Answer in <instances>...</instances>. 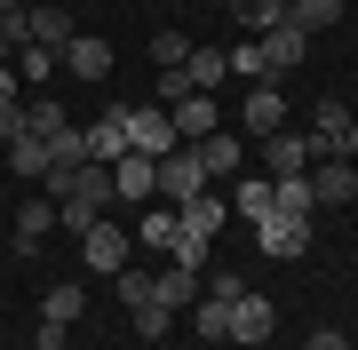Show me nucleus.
<instances>
[{
  "label": "nucleus",
  "mask_w": 358,
  "mask_h": 350,
  "mask_svg": "<svg viewBox=\"0 0 358 350\" xmlns=\"http://www.w3.org/2000/svg\"><path fill=\"white\" fill-rule=\"evenodd\" d=\"M310 239H319V215H279V207H271V215L255 223V247H263V255H279V263H294Z\"/></svg>",
  "instance_id": "f257e3e1"
},
{
  "label": "nucleus",
  "mask_w": 358,
  "mask_h": 350,
  "mask_svg": "<svg viewBox=\"0 0 358 350\" xmlns=\"http://www.w3.org/2000/svg\"><path fill=\"white\" fill-rule=\"evenodd\" d=\"M199 191H207V168H199V152H192V143H176V152L159 159V191H152V199L183 207V199H199Z\"/></svg>",
  "instance_id": "f03ea898"
},
{
  "label": "nucleus",
  "mask_w": 358,
  "mask_h": 350,
  "mask_svg": "<svg viewBox=\"0 0 358 350\" xmlns=\"http://www.w3.org/2000/svg\"><path fill=\"white\" fill-rule=\"evenodd\" d=\"M120 119H128V152H143V159H167V152H176V119H167L159 104H143V112H128V104H120Z\"/></svg>",
  "instance_id": "7ed1b4c3"
},
{
  "label": "nucleus",
  "mask_w": 358,
  "mask_h": 350,
  "mask_svg": "<svg viewBox=\"0 0 358 350\" xmlns=\"http://www.w3.org/2000/svg\"><path fill=\"white\" fill-rule=\"evenodd\" d=\"M152 191H159V159L120 152L112 159V199H120V207H152Z\"/></svg>",
  "instance_id": "20e7f679"
},
{
  "label": "nucleus",
  "mask_w": 358,
  "mask_h": 350,
  "mask_svg": "<svg viewBox=\"0 0 358 350\" xmlns=\"http://www.w3.org/2000/svg\"><path fill=\"white\" fill-rule=\"evenodd\" d=\"M223 223H231V199L207 183L199 199H183V207H176V239H207V247H215V231H223Z\"/></svg>",
  "instance_id": "39448f33"
},
{
  "label": "nucleus",
  "mask_w": 358,
  "mask_h": 350,
  "mask_svg": "<svg viewBox=\"0 0 358 350\" xmlns=\"http://www.w3.org/2000/svg\"><path fill=\"white\" fill-rule=\"evenodd\" d=\"M255 40H263V72H271V80H287V72L310 56V32H303V24H287V16H279L271 32H255Z\"/></svg>",
  "instance_id": "423d86ee"
},
{
  "label": "nucleus",
  "mask_w": 358,
  "mask_h": 350,
  "mask_svg": "<svg viewBox=\"0 0 358 350\" xmlns=\"http://www.w3.org/2000/svg\"><path fill=\"white\" fill-rule=\"evenodd\" d=\"M239 119H247V136H279L287 128V96H279V80H255V88H247V104H239Z\"/></svg>",
  "instance_id": "0eeeda50"
},
{
  "label": "nucleus",
  "mask_w": 358,
  "mask_h": 350,
  "mask_svg": "<svg viewBox=\"0 0 358 350\" xmlns=\"http://www.w3.org/2000/svg\"><path fill=\"white\" fill-rule=\"evenodd\" d=\"M80 255H88V271H112V279H120V271H128V231L103 215L96 231H80Z\"/></svg>",
  "instance_id": "6e6552de"
},
{
  "label": "nucleus",
  "mask_w": 358,
  "mask_h": 350,
  "mask_svg": "<svg viewBox=\"0 0 358 350\" xmlns=\"http://www.w3.org/2000/svg\"><path fill=\"white\" fill-rule=\"evenodd\" d=\"M310 168H319V175H310V191H319V207H350V199H358V168H350L343 152L310 159Z\"/></svg>",
  "instance_id": "1a4fd4ad"
},
{
  "label": "nucleus",
  "mask_w": 358,
  "mask_h": 350,
  "mask_svg": "<svg viewBox=\"0 0 358 350\" xmlns=\"http://www.w3.org/2000/svg\"><path fill=\"white\" fill-rule=\"evenodd\" d=\"M192 152H199V168H207V183H223V175L239 183V168H247V143L231 136V128H215V136H199Z\"/></svg>",
  "instance_id": "9d476101"
},
{
  "label": "nucleus",
  "mask_w": 358,
  "mask_h": 350,
  "mask_svg": "<svg viewBox=\"0 0 358 350\" xmlns=\"http://www.w3.org/2000/svg\"><path fill=\"white\" fill-rule=\"evenodd\" d=\"M64 72H72V80H88V88H96V80H112V40L72 32V40H64Z\"/></svg>",
  "instance_id": "9b49d317"
},
{
  "label": "nucleus",
  "mask_w": 358,
  "mask_h": 350,
  "mask_svg": "<svg viewBox=\"0 0 358 350\" xmlns=\"http://www.w3.org/2000/svg\"><path fill=\"white\" fill-rule=\"evenodd\" d=\"M159 112L176 119V136H183V143H199V136H215V128H223V104H215V96H199V88L183 96V104H159Z\"/></svg>",
  "instance_id": "f8f14e48"
},
{
  "label": "nucleus",
  "mask_w": 358,
  "mask_h": 350,
  "mask_svg": "<svg viewBox=\"0 0 358 350\" xmlns=\"http://www.w3.org/2000/svg\"><path fill=\"white\" fill-rule=\"evenodd\" d=\"M263 168H271V175H303V168H310V136H294V128L263 136Z\"/></svg>",
  "instance_id": "ddd939ff"
},
{
  "label": "nucleus",
  "mask_w": 358,
  "mask_h": 350,
  "mask_svg": "<svg viewBox=\"0 0 358 350\" xmlns=\"http://www.w3.org/2000/svg\"><path fill=\"white\" fill-rule=\"evenodd\" d=\"M80 136H88V159H96V168H112V159L128 152V119H120V112L88 119V128H80Z\"/></svg>",
  "instance_id": "4468645a"
},
{
  "label": "nucleus",
  "mask_w": 358,
  "mask_h": 350,
  "mask_svg": "<svg viewBox=\"0 0 358 350\" xmlns=\"http://www.w3.org/2000/svg\"><path fill=\"white\" fill-rule=\"evenodd\" d=\"M48 231H56V199H24V207H16V255L48 247Z\"/></svg>",
  "instance_id": "2eb2a0df"
},
{
  "label": "nucleus",
  "mask_w": 358,
  "mask_h": 350,
  "mask_svg": "<svg viewBox=\"0 0 358 350\" xmlns=\"http://www.w3.org/2000/svg\"><path fill=\"white\" fill-rule=\"evenodd\" d=\"M350 104H319V119H310V159H327V152H343V136H350Z\"/></svg>",
  "instance_id": "dca6fc26"
},
{
  "label": "nucleus",
  "mask_w": 358,
  "mask_h": 350,
  "mask_svg": "<svg viewBox=\"0 0 358 350\" xmlns=\"http://www.w3.org/2000/svg\"><path fill=\"white\" fill-rule=\"evenodd\" d=\"M231 342H271V302L263 295H239V302H231Z\"/></svg>",
  "instance_id": "f3484780"
},
{
  "label": "nucleus",
  "mask_w": 358,
  "mask_h": 350,
  "mask_svg": "<svg viewBox=\"0 0 358 350\" xmlns=\"http://www.w3.org/2000/svg\"><path fill=\"white\" fill-rule=\"evenodd\" d=\"M231 302H239V295H207V302H192V335H199V342H231Z\"/></svg>",
  "instance_id": "a211bd4d"
},
{
  "label": "nucleus",
  "mask_w": 358,
  "mask_h": 350,
  "mask_svg": "<svg viewBox=\"0 0 358 350\" xmlns=\"http://www.w3.org/2000/svg\"><path fill=\"white\" fill-rule=\"evenodd\" d=\"M271 207H279V215H319L310 175H271Z\"/></svg>",
  "instance_id": "6ab92c4d"
},
{
  "label": "nucleus",
  "mask_w": 358,
  "mask_h": 350,
  "mask_svg": "<svg viewBox=\"0 0 358 350\" xmlns=\"http://www.w3.org/2000/svg\"><path fill=\"white\" fill-rule=\"evenodd\" d=\"M24 32H32V48H64L72 40V8H24Z\"/></svg>",
  "instance_id": "aec40b11"
},
{
  "label": "nucleus",
  "mask_w": 358,
  "mask_h": 350,
  "mask_svg": "<svg viewBox=\"0 0 358 350\" xmlns=\"http://www.w3.org/2000/svg\"><path fill=\"white\" fill-rule=\"evenodd\" d=\"M287 24H303L310 40H319V32L343 24V0H287Z\"/></svg>",
  "instance_id": "412c9836"
},
{
  "label": "nucleus",
  "mask_w": 358,
  "mask_h": 350,
  "mask_svg": "<svg viewBox=\"0 0 358 350\" xmlns=\"http://www.w3.org/2000/svg\"><path fill=\"white\" fill-rule=\"evenodd\" d=\"M152 286H159V302H167V311H192V302H199V271H183V263H167Z\"/></svg>",
  "instance_id": "4be33fe9"
},
{
  "label": "nucleus",
  "mask_w": 358,
  "mask_h": 350,
  "mask_svg": "<svg viewBox=\"0 0 358 350\" xmlns=\"http://www.w3.org/2000/svg\"><path fill=\"white\" fill-rule=\"evenodd\" d=\"M231 215L263 223V215H271V175H239V183H231Z\"/></svg>",
  "instance_id": "5701e85b"
},
{
  "label": "nucleus",
  "mask_w": 358,
  "mask_h": 350,
  "mask_svg": "<svg viewBox=\"0 0 358 350\" xmlns=\"http://www.w3.org/2000/svg\"><path fill=\"white\" fill-rule=\"evenodd\" d=\"M136 239H143V247H159V255H167V247H176V207H167V199H152V207L136 215Z\"/></svg>",
  "instance_id": "b1692460"
},
{
  "label": "nucleus",
  "mask_w": 358,
  "mask_h": 350,
  "mask_svg": "<svg viewBox=\"0 0 358 350\" xmlns=\"http://www.w3.org/2000/svg\"><path fill=\"white\" fill-rule=\"evenodd\" d=\"M183 72H192V88H199V96H215L223 80H231V64H223V48H192V56H183Z\"/></svg>",
  "instance_id": "393cba45"
},
{
  "label": "nucleus",
  "mask_w": 358,
  "mask_h": 350,
  "mask_svg": "<svg viewBox=\"0 0 358 350\" xmlns=\"http://www.w3.org/2000/svg\"><path fill=\"white\" fill-rule=\"evenodd\" d=\"M80 311H88V295H80L72 279H64V286H48V295H40V319H48V326H72Z\"/></svg>",
  "instance_id": "a878e982"
},
{
  "label": "nucleus",
  "mask_w": 358,
  "mask_h": 350,
  "mask_svg": "<svg viewBox=\"0 0 358 350\" xmlns=\"http://www.w3.org/2000/svg\"><path fill=\"white\" fill-rule=\"evenodd\" d=\"M223 64H231V72H239V80H247V88H255V80H271V72H263V40H255V32H247V40H239V48H223Z\"/></svg>",
  "instance_id": "bb28decb"
},
{
  "label": "nucleus",
  "mask_w": 358,
  "mask_h": 350,
  "mask_svg": "<svg viewBox=\"0 0 358 350\" xmlns=\"http://www.w3.org/2000/svg\"><path fill=\"white\" fill-rule=\"evenodd\" d=\"M64 128H72V119L56 112V104H24V136H32V143H56Z\"/></svg>",
  "instance_id": "cd10ccee"
},
{
  "label": "nucleus",
  "mask_w": 358,
  "mask_h": 350,
  "mask_svg": "<svg viewBox=\"0 0 358 350\" xmlns=\"http://www.w3.org/2000/svg\"><path fill=\"white\" fill-rule=\"evenodd\" d=\"M231 16H239L247 32H271V24L287 16V0H231Z\"/></svg>",
  "instance_id": "c85d7f7f"
},
{
  "label": "nucleus",
  "mask_w": 358,
  "mask_h": 350,
  "mask_svg": "<svg viewBox=\"0 0 358 350\" xmlns=\"http://www.w3.org/2000/svg\"><path fill=\"white\" fill-rule=\"evenodd\" d=\"M8 168H16V175H40V183H48V143L16 136V143H8Z\"/></svg>",
  "instance_id": "c756f323"
},
{
  "label": "nucleus",
  "mask_w": 358,
  "mask_h": 350,
  "mask_svg": "<svg viewBox=\"0 0 358 350\" xmlns=\"http://www.w3.org/2000/svg\"><path fill=\"white\" fill-rule=\"evenodd\" d=\"M128 319H136V335H143V342H159V335H167V326H176V311H167V302H159V295H152V302H136V311H128Z\"/></svg>",
  "instance_id": "7c9ffc66"
},
{
  "label": "nucleus",
  "mask_w": 358,
  "mask_h": 350,
  "mask_svg": "<svg viewBox=\"0 0 358 350\" xmlns=\"http://www.w3.org/2000/svg\"><path fill=\"white\" fill-rule=\"evenodd\" d=\"M48 72H56V48H16V80H32V88H40Z\"/></svg>",
  "instance_id": "2f4dec72"
},
{
  "label": "nucleus",
  "mask_w": 358,
  "mask_h": 350,
  "mask_svg": "<svg viewBox=\"0 0 358 350\" xmlns=\"http://www.w3.org/2000/svg\"><path fill=\"white\" fill-rule=\"evenodd\" d=\"M152 295H159L152 271H120V302H128V311H136V302H152Z\"/></svg>",
  "instance_id": "473e14b6"
},
{
  "label": "nucleus",
  "mask_w": 358,
  "mask_h": 350,
  "mask_svg": "<svg viewBox=\"0 0 358 350\" xmlns=\"http://www.w3.org/2000/svg\"><path fill=\"white\" fill-rule=\"evenodd\" d=\"M183 96H192V72L167 64V72H159V104H183Z\"/></svg>",
  "instance_id": "72a5a7b5"
},
{
  "label": "nucleus",
  "mask_w": 358,
  "mask_h": 350,
  "mask_svg": "<svg viewBox=\"0 0 358 350\" xmlns=\"http://www.w3.org/2000/svg\"><path fill=\"white\" fill-rule=\"evenodd\" d=\"M152 56H159V72H167V64H183V56H192V40H183V32H159Z\"/></svg>",
  "instance_id": "f704fd0d"
},
{
  "label": "nucleus",
  "mask_w": 358,
  "mask_h": 350,
  "mask_svg": "<svg viewBox=\"0 0 358 350\" xmlns=\"http://www.w3.org/2000/svg\"><path fill=\"white\" fill-rule=\"evenodd\" d=\"M303 350H350V335H343V326H319V335H310Z\"/></svg>",
  "instance_id": "c9c22d12"
},
{
  "label": "nucleus",
  "mask_w": 358,
  "mask_h": 350,
  "mask_svg": "<svg viewBox=\"0 0 358 350\" xmlns=\"http://www.w3.org/2000/svg\"><path fill=\"white\" fill-rule=\"evenodd\" d=\"M16 88H24V80H16V64H0V112H8V104H24Z\"/></svg>",
  "instance_id": "e433bc0d"
},
{
  "label": "nucleus",
  "mask_w": 358,
  "mask_h": 350,
  "mask_svg": "<svg viewBox=\"0 0 358 350\" xmlns=\"http://www.w3.org/2000/svg\"><path fill=\"white\" fill-rule=\"evenodd\" d=\"M16 136H24V104H8V112H0V143H16Z\"/></svg>",
  "instance_id": "4c0bfd02"
},
{
  "label": "nucleus",
  "mask_w": 358,
  "mask_h": 350,
  "mask_svg": "<svg viewBox=\"0 0 358 350\" xmlns=\"http://www.w3.org/2000/svg\"><path fill=\"white\" fill-rule=\"evenodd\" d=\"M32 350H64V326H48V319H40V335H32Z\"/></svg>",
  "instance_id": "58836bf2"
},
{
  "label": "nucleus",
  "mask_w": 358,
  "mask_h": 350,
  "mask_svg": "<svg viewBox=\"0 0 358 350\" xmlns=\"http://www.w3.org/2000/svg\"><path fill=\"white\" fill-rule=\"evenodd\" d=\"M343 159H350V168H358V119H350V136H343Z\"/></svg>",
  "instance_id": "ea45409f"
},
{
  "label": "nucleus",
  "mask_w": 358,
  "mask_h": 350,
  "mask_svg": "<svg viewBox=\"0 0 358 350\" xmlns=\"http://www.w3.org/2000/svg\"><path fill=\"white\" fill-rule=\"evenodd\" d=\"M0 8H32V0H0Z\"/></svg>",
  "instance_id": "a19ab883"
},
{
  "label": "nucleus",
  "mask_w": 358,
  "mask_h": 350,
  "mask_svg": "<svg viewBox=\"0 0 358 350\" xmlns=\"http://www.w3.org/2000/svg\"><path fill=\"white\" fill-rule=\"evenodd\" d=\"M0 64H8V40H0Z\"/></svg>",
  "instance_id": "79ce46f5"
},
{
  "label": "nucleus",
  "mask_w": 358,
  "mask_h": 350,
  "mask_svg": "<svg viewBox=\"0 0 358 350\" xmlns=\"http://www.w3.org/2000/svg\"><path fill=\"white\" fill-rule=\"evenodd\" d=\"M223 8H231V0H223Z\"/></svg>",
  "instance_id": "37998d69"
}]
</instances>
